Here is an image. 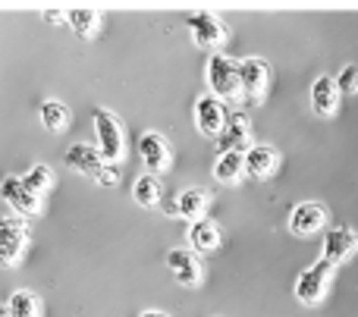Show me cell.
<instances>
[{
    "label": "cell",
    "mask_w": 358,
    "mask_h": 317,
    "mask_svg": "<svg viewBox=\"0 0 358 317\" xmlns=\"http://www.w3.org/2000/svg\"><path fill=\"white\" fill-rule=\"evenodd\" d=\"M31 242V226L22 217H0V267L13 270L22 264Z\"/></svg>",
    "instance_id": "1"
},
{
    "label": "cell",
    "mask_w": 358,
    "mask_h": 317,
    "mask_svg": "<svg viewBox=\"0 0 358 317\" xmlns=\"http://www.w3.org/2000/svg\"><path fill=\"white\" fill-rule=\"evenodd\" d=\"M94 135H98V154L104 157V163H120L126 157L123 123L110 110H104V107L94 110Z\"/></svg>",
    "instance_id": "2"
},
{
    "label": "cell",
    "mask_w": 358,
    "mask_h": 317,
    "mask_svg": "<svg viewBox=\"0 0 358 317\" xmlns=\"http://www.w3.org/2000/svg\"><path fill=\"white\" fill-rule=\"evenodd\" d=\"M0 198H3V205L10 207V211L16 214V217H22V220L41 217L44 201L38 198V195L31 192L29 186H25L22 176H16V173L3 176V179H0Z\"/></svg>",
    "instance_id": "3"
},
{
    "label": "cell",
    "mask_w": 358,
    "mask_h": 317,
    "mask_svg": "<svg viewBox=\"0 0 358 317\" xmlns=\"http://www.w3.org/2000/svg\"><path fill=\"white\" fill-rule=\"evenodd\" d=\"M208 82H210V94L217 101H229L239 98V63L229 60L223 54H214L208 63Z\"/></svg>",
    "instance_id": "4"
},
{
    "label": "cell",
    "mask_w": 358,
    "mask_h": 317,
    "mask_svg": "<svg viewBox=\"0 0 358 317\" xmlns=\"http://www.w3.org/2000/svg\"><path fill=\"white\" fill-rule=\"evenodd\" d=\"M185 25H189V31H192V38H195L198 47L214 50V47H220V44L227 41V29H223V22L208 10L185 16Z\"/></svg>",
    "instance_id": "5"
},
{
    "label": "cell",
    "mask_w": 358,
    "mask_h": 317,
    "mask_svg": "<svg viewBox=\"0 0 358 317\" xmlns=\"http://www.w3.org/2000/svg\"><path fill=\"white\" fill-rule=\"evenodd\" d=\"M330 274H334V267H330L327 261L308 267L296 283V299L302 302V305H317V302L324 299V293H327V286H330Z\"/></svg>",
    "instance_id": "6"
},
{
    "label": "cell",
    "mask_w": 358,
    "mask_h": 317,
    "mask_svg": "<svg viewBox=\"0 0 358 317\" xmlns=\"http://www.w3.org/2000/svg\"><path fill=\"white\" fill-rule=\"evenodd\" d=\"M195 126H198V132H201V135L220 138L223 126H227V107H223V101H217L214 94L198 98V104H195Z\"/></svg>",
    "instance_id": "7"
},
{
    "label": "cell",
    "mask_w": 358,
    "mask_h": 317,
    "mask_svg": "<svg viewBox=\"0 0 358 317\" xmlns=\"http://www.w3.org/2000/svg\"><path fill=\"white\" fill-rule=\"evenodd\" d=\"M167 267L182 286H198L201 283V261L195 251L189 249H170L167 251Z\"/></svg>",
    "instance_id": "8"
},
{
    "label": "cell",
    "mask_w": 358,
    "mask_h": 317,
    "mask_svg": "<svg viewBox=\"0 0 358 317\" xmlns=\"http://www.w3.org/2000/svg\"><path fill=\"white\" fill-rule=\"evenodd\" d=\"M355 249H358V236L349 226H334V230L324 236V261H327L330 267L343 264Z\"/></svg>",
    "instance_id": "9"
},
{
    "label": "cell",
    "mask_w": 358,
    "mask_h": 317,
    "mask_svg": "<svg viewBox=\"0 0 358 317\" xmlns=\"http://www.w3.org/2000/svg\"><path fill=\"white\" fill-rule=\"evenodd\" d=\"M324 220H327L324 205H317V201H302V205H296L289 214V230H292V236H315L324 226Z\"/></svg>",
    "instance_id": "10"
},
{
    "label": "cell",
    "mask_w": 358,
    "mask_h": 317,
    "mask_svg": "<svg viewBox=\"0 0 358 317\" xmlns=\"http://www.w3.org/2000/svg\"><path fill=\"white\" fill-rule=\"evenodd\" d=\"M138 154H142V161H145V167H148L151 176L164 173V170L170 167V148L157 132H145V135L138 138Z\"/></svg>",
    "instance_id": "11"
},
{
    "label": "cell",
    "mask_w": 358,
    "mask_h": 317,
    "mask_svg": "<svg viewBox=\"0 0 358 317\" xmlns=\"http://www.w3.org/2000/svg\"><path fill=\"white\" fill-rule=\"evenodd\" d=\"M66 167L94 179V176L101 173V167H104V157L98 154V148H94V145L76 142V145H69V148H66Z\"/></svg>",
    "instance_id": "12"
},
{
    "label": "cell",
    "mask_w": 358,
    "mask_h": 317,
    "mask_svg": "<svg viewBox=\"0 0 358 317\" xmlns=\"http://www.w3.org/2000/svg\"><path fill=\"white\" fill-rule=\"evenodd\" d=\"M239 88L248 94L252 101L264 98L267 91V63L264 60H242L239 63Z\"/></svg>",
    "instance_id": "13"
},
{
    "label": "cell",
    "mask_w": 358,
    "mask_h": 317,
    "mask_svg": "<svg viewBox=\"0 0 358 317\" xmlns=\"http://www.w3.org/2000/svg\"><path fill=\"white\" fill-rule=\"evenodd\" d=\"M311 107H315L317 117H334L336 107H340V88L330 75H321V79L311 85Z\"/></svg>",
    "instance_id": "14"
},
{
    "label": "cell",
    "mask_w": 358,
    "mask_h": 317,
    "mask_svg": "<svg viewBox=\"0 0 358 317\" xmlns=\"http://www.w3.org/2000/svg\"><path fill=\"white\" fill-rule=\"evenodd\" d=\"M245 142H248V117L245 113H227V126H223L220 138H217L220 154H227V151H239Z\"/></svg>",
    "instance_id": "15"
},
{
    "label": "cell",
    "mask_w": 358,
    "mask_h": 317,
    "mask_svg": "<svg viewBox=\"0 0 358 317\" xmlns=\"http://www.w3.org/2000/svg\"><path fill=\"white\" fill-rule=\"evenodd\" d=\"M242 157H245V173L255 176V179H264V176H271L277 170V151L271 145H255Z\"/></svg>",
    "instance_id": "16"
},
{
    "label": "cell",
    "mask_w": 358,
    "mask_h": 317,
    "mask_svg": "<svg viewBox=\"0 0 358 317\" xmlns=\"http://www.w3.org/2000/svg\"><path fill=\"white\" fill-rule=\"evenodd\" d=\"M66 25L76 31L79 38H94L101 29V13L98 10H88V6H76V10H66Z\"/></svg>",
    "instance_id": "17"
},
{
    "label": "cell",
    "mask_w": 358,
    "mask_h": 317,
    "mask_svg": "<svg viewBox=\"0 0 358 317\" xmlns=\"http://www.w3.org/2000/svg\"><path fill=\"white\" fill-rule=\"evenodd\" d=\"M6 311H10V317H44L41 299H38L31 289H16V293L6 299Z\"/></svg>",
    "instance_id": "18"
},
{
    "label": "cell",
    "mask_w": 358,
    "mask_h": 317,
    "mask_svg": "<svg viewBox=\"0 0 358 317\" xmlns=\"http://www.w3.org/2000/svg\"><path fill=\"white\" fill-rule=\"evenodd\" d=\"M38 119H41V126L48 132H63L69 126V110L63 101L57 98H48L41 107H38Z\"/></svg>",
    "instance_id": "19"
},
{
    "label": "cell",
    "mask_w": 358,
    "mask_h": 317,
    "mask_svg": "<svg viewBox=\"0 0 358 317\" xmlns=\"http://www.w3.org/2000/svg\"><path fill=\"white\" fill-rule=\"evenodd\" d=\"M189 242H192V251H214L220 245V233L210 220H195L189 226Z\"/></svg>",
    "instance_id": "20"
},
{
    "label": "cell",
    "mask_w": 358,
    "mask_h": 317,
    "mask_svg": "<svg viewBox=\"0 0 358 317\" xmlns=\"http://www.w3.org/2000/svg\"><path fill=\"white\" fill-rule=\"evenodd\" d=\"M242 173H245V157H242V151H227V154L217 157V163H214L217 182H236Z\"/></svg>",
    "instance_id": "21"
},
{
    "label": "cell",
    "mask_w": 358,
    "mask_h": 317,
    "mask_svg": "<svg viewBox=\"0 0 358 317\" xmlns=\"http://www.w3.org/2000/svg\"><path fill=\"white\" fill-rule=\"evenodd\" d=\"M208 207V195L204 192H198V189H189V192H182L176 198V205H173V211L170 214H179V217H185V220H201V211Z\"/></svg>",
    "instance_id": "22"
},
{
    "label": "cell",
    "mask_w": 358,
    "mask_h": 317,
    "mask_svg": "<svg viewBox=\"0 0 358 317\" xmlns=\"http://www.w3.org/2000/svg\"><path fill=\"white\" fill-rule=\"evenodd\" d=\"M132 198H136V205H142V207L161 205V179L151 173H142L136 179V186H132Z\"/></svg>",
    "instance_id": "23"
},
{
    "label": "cell",
    "mask_w": 358,
    "mask_h": 317,
    "mask_svg": "<svg viewBox=\"0 0 358 317\" xmlns=\"http://www.w3.org/2000/svg\"><path fill=\"white\" fill-rule=\"evenodd\" d=\"M22 182L38 195V198H44V195L54 189L57 179H54V170H50L48 163H35V167H29V173L22 176Z\"/></svg>",
    "instance_id": "24"
},
{
    "label": "cell",
    "mask_w": 358,
    "mask_h": 317,
    "mask_svg": "<svg viewBox=\"0 0 358 317\" xmlns=\"http://www.w3.org/2000/svg\"><path fill=\"white\" fill-rule=\"evenodd\" d=\"M336 88L340 94H358V66H346L336 79Z\"/></svg>",
    "instance_id": "25"
},
{
    "label": "cell",
    "mask_w": 358,
    "mask_h": 317,
    "mask_svg": "<svg viewBox=\"0 0 358 317\" xmlns=\"http://www.w3.org/2000/svg\"><path fill=\"white\" fill-rule=\"evenodd\" d=\"M94 182H98V186H117V182H120V167H117V163H104V167H101V173L94 176Z\"/></svg>",
    "instance_id": "26"
},
{
    "label": "cell",
    "mask_w": 358,
    "mask_h": 317,
    "mask_svg": "<svg viewBox=\"0 0 358 317\" xmlns=\"http://www.w3.org/2000/svg\"><path fill=\"white\" fill-rule=\"evenodd\" d=\"M44 22H50V25H60V22H66V16L63 13H57V10H44Z\"/></svg>",
    "instance_id": "27"
},
{
    "label": "cell",
    "mask_w": 358,
    "mask_h": 317,
    "mask_svg": "<svg viewBox=\"0 0 358 317\" xmlns=\"http://www.w3.org/2000/svg\"><path fill=\"white\" fill-rule=\"evenodd\" d=\"M138 317H170V314H164V311H155V308H151V311H142Z\"/></svg>",
    "instance_id": "28"
},
{
    "label": "cell",
    "mask_w": 358,
    "mask_h": 317,
    "mask_svg": "<svg viewBox=\"0 0 358 317\" xmlns=\"http://www.w3.org/2000/svg\"><path fill=\"white\" fill-rule=\"evenodd\" d=\"M0 317H10V311H6V302H0Z\"/></svg>",
    "instance_id": "29"
}]
</instances>
